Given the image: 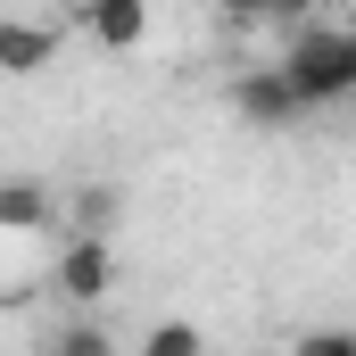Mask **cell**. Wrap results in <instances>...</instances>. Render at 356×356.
Returning a JSON list of instances; mask_svg holds the SVG:
<instances>
[{"instance_id": "cell-1", "label": "cell", "mask_w": 356, "mask_h": 356, "mask_svg": "<svg viewBox=\"0 0 356 356\" xmlns=\"http://www.w3.org/2000/svg\"><path fill=\"white\" fill-rule=\"evenodd\" d=\"M273 75L298 91V108H340L356 91V33L348 25H298L290 50L273 58Z\"/></svg>"}, {"instance_id": "cell-2", "label": "cell", "mask_w": 356, "mask_h": 356, "mask_svg": "<svg viewBox=\"0 0 356 356\" xmlns=\"http://www.w3.org/2000/svg\"><path fill=\"white\" fill-rule=\"evenodd\" d=\"M108 282H116V249H108L99 232H75V241L58 249V298H67V307H99Z\"/></svg>"}, {"instance_id": "cell-3", "label": "cell", "mask_w": 356, "mask_h": 356, "mask_svg": "<svg viewBox=\"0 0 356 356\" xmlns=\"http://www.w3.org/2000/svg\"><path fill=\"white\" fill-rule=\"evenodd\" d=\"M232 108H241L257 133H290V124L307 116V108H298V91L282 83L273 67H241V83H232Z\"/></svg>"}, {"instance_id": "cell-4", "label": "cell", "mask_w": 356, "mask_h": 356, "mask_svg": "<svg viewBox=\"0 0 356 356\" xmlns=\"http://www.w3.org/2000/svg\"><path fill=\"white\" fill-rule=\"evenodd\" d=\"M50 67H58V25L0 17V75H50Z\"/></svg>"}, {"instance_id": "cell-5", "label": "cell", "mask_w": 356, "mask_h": 356, "mask_svg": "<svg viewBox=\"0 0 356 356\" xmlns=\"http://www.w3.org/2000/svg\"><path fill=\"white\" fill-rule=\"evenodd\" d=\"M75 25H83L91 50H141L149 42V8L141 0H91V8H75Z\"/></svg>"}, {"instance_id": "cell-6", "label": "cell", "mask_w": 356, "mask_h": 356, "mask_svg": "<svg viewBox=\"0 0 356 356\" xmlns=\"http://www.w3.org/2000/svg\"><path fill=\"white\" fill-rule=\"evenodd\" d=\"M58 216V199L42 182H0V232H42Z\"/></svg>"}, {"instance_id": "cell-7", "label": "cell", "mask_w": 356, "mask_h": 356, "mask_svg": "<svg viewBox=\"0 0 356 356\" xmlns=\"http://www.w3.org/2000/svg\"><path fill=\"white\" fill-rule=\"evenodd\" d=\"M141 356H207V332H199V323H158V332L141 340Z\"/></svg>"}, {"instance_id": "cell-8", "label": "cell", "mask_w": 356, "mask_h": 356, "mask_svg": "<svg viewBox=\"0 0 356 356\" xmlns=\"http://www.w3.org/2000/svg\"><path fill=\"white\" fill-rule=\"evenodd\" d=\"M50 356H116V340H108V332H99L91 315H75V323L58 332V348H50Z\"/></svg>"}, {"instance_id": "cell-9", "label": "cell", "mask_w": 356, "mask_h": 356, "mask_svg": "<svg viewBox=\"0 0 356 356\" xmlns=\"http://www.w3.org/2000/svg\"><path fill=\"white\" fill-rule=\"evenodd\" d=\"M290 356H356V332H340V323H315V332H298V340H290Z\"/></svg>"}]
</instances>
